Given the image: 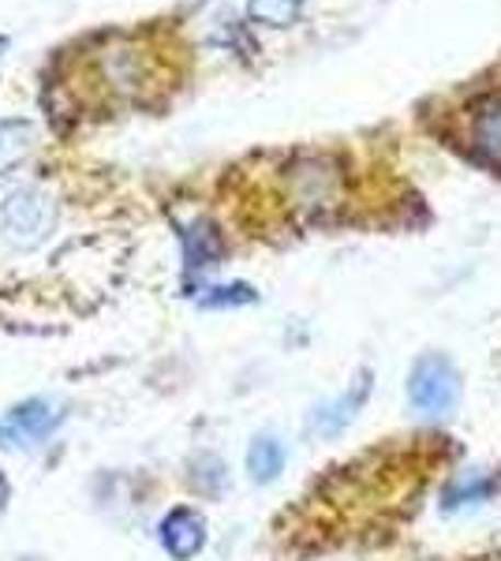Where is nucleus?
Returning <instances> with one entry per match:
<instances>
[{
	"instance_id": "nucleus-1",
	"label": "nucleus",
	"mask_w": 501,
	"mask_h": 561,
	"mask_svg": "<svg viewBox=\"0 0 501 561\" xmlns=\"http://www.w3.org/2000/svg\"><path fill=\"white\" fill-rule=\"evenodd\" d=\"M60 232V198L42 180L0 184V259H31Z\"/></svg>"
},
{
	"instance_id": "nucleus-2",
	"label": "nucleus",
	"mask_w": 501,
	"mask_h": 561,
	"mask_svg": "<svg viewBox=\"0 0 501 561\" xmlns=\"http://www.w3.org/2000/svg\"><path fill=\"white\" fill-rule=\"evenodd\" d=\"M64 420H68V412H64L57 401H49V397L20 401L15 409L4 412V420H0V449L26 454V449L49 446V438L60 431Z\"/></svg>"
},
{
	"instance_id": "nucleus-3",
	"label": "nucleus",
	"mask_w": 501,
	"mask_h": 561,
	"mask_svg": "<svg viewBox=\"0 0 501 561\" xmlns=\"http://www.w3.org/2000/svg\"><path fill=\"white\" fill-rule=\"evenodd\" d=\"M408 397L423 415H442L457 401V370L445 356H423L412 370Z\"/></svg>"
},
{
	"instance_id": "nucleus-4",
	"label": "nucleus",
	"mask_w": 501,
	"mask_h": 561,
	"mask_svg": "<svg viewBox=\"0 0 501 561\" xmlns=\"http://www.w3.org/2000/svg\"><path fill=\"white\" fill-rule=\"evenodd\" d=\"M158 536L169 558L191 561L195 554H203V547H206V520L198 517L195 510H187V505H177V510L166 513Z\"/></svg>"
},
{
	"instance_id": "nucleus-5",
	"label": "nucleus",
	"mask_w": 501,
	"mask_h": 561,
	"mask_svg": "<svg viewBox=\"0 0 501 561\" xmlns=\"http://www.w3.org/2000/svg\"><path fill=\"white\" fill-rule=\"evenodd\" d=\"M468 147L490 169H501V94H490L471 108Z\"/></svg>"
},
{
	"instance_id": "nucleus-6",
	"label": "nucleus",
	"mask_w": 501,
	"mask_h": 561,
	"mask_svg": "<svg viewBox=\"0 0 501 561\" xmlns=\"http://www.w3.org/2000/svg\"><path fill=\"white\" fill-rule=\"evenodd\" d=\"M38 147V128L26 116H4L0 121V176L15 173Z\"/></svg>"
},
{
	"instance_id": "nucleus-7",
	"label": "nucleus",
	"mask_w": 501,
	"mask_h": 561,
	"mask_svg": "<svg viewBox=\"0 0 501 561\" xmlns=\"http://www.w3.org/2000/svg\"><path fill=\"white\" fill-rule=\"evenodd\" d=\"M180 240H184V262L191 274H203V270L217 266V259H221V237H217L209 221L187 225V229L180 232Z\"/></svg>"
},
{
	"instance_id": "nucleus-8",
	"label": "nucleus",
	"mask_w": 501,
	"mask_h": 561,
	"mask_svg": "<svg viewBox=\"0 0 501 561\" xmlns=\"http://www.w3.org/2000/svg\"><path fill=\"white\" fill-rule=\"evenodd\" d=\"M98 76H102L105 87H113L116 94H132L135 87L143 83V68L135 49H105L98 57Z\"/></svg>"
},
{
	"instance_id": "nucleus-9",
	"label": "nucleus",
	"mask_w": 501,
	"mask_h": 561,
	"mask_svg": "<svg viewBox=\"0 0 501 561\" xmlns=\"http://www.w3.org/2000/svg\"><path fill=\"white\" fill-rule=\"evenodd\" d=\"M281 468H285V449H281L277 438H270V434H259V438L251 442L248 449V472L254 483H273V479L281 476Z\"/></svg>"
},
{
	"instance_id": "nucleus-10",
	"label": "nucleus",
	"mask_w": 501,
	"mask_h": 561,
	"mask_svg": "<svg viewBox=\"0 0 501 561\" xmlns=\"http://www.w3.org/2000/svg\"><path fill=\"white\" fill-rule=\"evenodd\" d=\"M367 386H371V375H367V370H360V378H355L352 393L344 397V401H337L333 409L318 412V431H322V434H337V431H341L344 423L352 420V409H360V401H363V393H367Z\"/></svg>"
},
{
	"instance_id": "nucleus-11",
	"label": "nucleus",
	"mask_w": 501,
	"mask_h": 561,
	"mask_svg": "<svg viewBox=\"0 0 501 561\" xmlns=\"http://www.w3.org/2000/svg\"><path fill=\"white\" fill-rule=\"evenodd\" d=\"M304 12V0H248V15L262 26H293Z\"/></svg>"
},
{
	"instance_id": "nucleus-12",
	"label": "nucleus",
	"mask_w": 501,
	"mask_h": 561,
	"mask_svg": "<svg viewBox=\"0 0 501 561\" xmlns=\"http://www.w3.org/2000/svg\"><path fill=\"white\" fill-rule=\"evenodd\" d=\"M259 300V293H254L251 285H217V288H206V296L198 304L203 307H243V304H254Z\"/></svg>"
},
{
	"instance_id": "nucleus-13",
	"label": "nucleus",
	"mask_w": 501,
	"mask_h": 561,
	"mask_svg": "<svg viewBox=\"0 0 501 561\" xmlns=\"http://www.w3.org/2000/svg\"><path fill=\"white\" fill-rule=\"evenodd\" d=\"M8 502H12V483H8V476L0 472V513L8 510Z\"/></svg>"
},
{
	"instance_id": "nucleus-14",
	"label": "nucleus",
	"mask_w": 501,
	"mask_h": 561,
	"mask_svg": "<svg viewBox=\"0 0 501 561\" xmlns=\"http://www.w3.org/2000/svg\"><path fill=\"white\" fill-rule=\"evenodd\" d=\"M8 45H12V42H8V34H0V57H4V49H8Z\"/></svg>"
},
{
	"instance_id": "nucleus-15",
	"label": "nucleus",
	"mask_w": 501,
	"mask_h": 561,
	"mask_svg": "<svg viewBox=\"0 0 501 561\" xmlns=\"http://www.w3.org/2000/svg\"><path fill=\"white\" fill-rule=\"evenodd\" d=\"M476 561H501V554H494V558H476Z\"/></svg>"
}]
</instances>
